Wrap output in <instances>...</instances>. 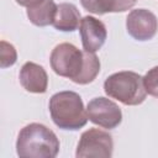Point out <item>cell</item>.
<instances>
[{"mask_svg": "<svg viewBox=\"0 0 158 158\" xmlns=\"http://www.w3.org/2000/svg\"><path fill=\"white\" fill-rule=\"evenodd\" d=\"M53 72L77 84L91 83L100 72V60L93 52L79 51L72 43H60L51 53Z\"/></svg>", "mask_w": 158, "mask_h": 158, "instance_id": "6da1fadb", "label": "cell"}, {"mask_svg": "<svg viewBox=\"0 0 158 158\" xmlns=\"http://www.w3.org/2000/svg\"><path fill=\"white\" fill-rule=\"evenodd\" d=\"M16 152L21 158H54L59 152V141L52 130L33 122L20 131Z\"/></svg>", "mask_w": 158, "mask_h": 158, "instance_id": "7a4b0ae2", "label": "cell"}, {"mask_svg": "<svg viewBox=\"0 0 158 158\" xmlns=\"http://www.w3.org/2000/svg\"><path fill=\"white\" fill-rule=\"evenodd\" d=\"M49 112L53 122L62 130H79L89 120L79 94L74 91H59L49 99Z\"/></svg>", "mask_w": 158, "mask_h": 158, "instance_id": "3957f363", "label": "cell"}, {"mask_svg": "<svg viewBox=\"0 0 158 158\" xmlns=\"http://www.w3.org/2000/svg\"><path fill=\"white\" fill-rule=\"evenodd\" d=\"M104 90L107 96L118 100L123 105H139L144 101L147 91L143 78L135 72L123 70L106 78Z\"/></svg>", "mask_w": 158, "mask_h": 158, "instance_id": "277c9868", "label": "cell"}, {"mask_svg": "<svg viewBox=\"0 0 158 158\" xmlns=\"http://www.w3.org/2000/svg\"><path fill=\"white\" fill-rule=\"evenodd\" d=\"M114 151L112 136L99 128H89L83 132L77 147L75 156L78 158L99 157L110 158Z\"/></svg>", "mask_w": 158, "mask_h": 158, "instance_id": "5b68a950", "label": "cell"}, {"mask_svg": "<svg viewBox=\"0 0 158 158\" xmlns=\"http://www.w3.org/2000/svg\"><path fill=\"white\" fill-rule=\"evenodd\" d=\"M86 112L89 120L104 128L112 130L122 121V112L117 104L106 98H94L88 102Z\"/></svg>", "mask_w": 158, "mask_h": 158, "instance_id": "8992f818", "label": "cell"}, {"mask_svg": "<svg viewBox=\"0 0 158 158\" xmlns=\"http://www.w3.org/2000/svg\"><path fill=\"white\" fill-rule=\"evenodd\" d=\"M126 28L131 37L137 41L152 40L158 30L156 15L147 9L132 10L126 17Z\"/></svg>", "mask_w": 158, "mask_h": 158, "instance_id": "52a82bcc", "label": "cell"}, {"mask_svg": "<svg viewBox=\"0 0 158 158\" xmlns=\"http://www.w3.org/2000/svg\"><path fill=\"white\" fill-rule=\"evenodd\" d=\"M79 32L81 37L83 48L86 52L95 53L96 51H99L107 37L105 25L93 16H85L81 19L79 25Z\"/></svg>", "mask_w": 158, "mask_h": 158, "instance_id": "ba28073f", "label": "cell"}, {"mask_svg": "<svg viewBox=\"0 0 158 158\" xmlns=\"http://www.w3.org/2000/svg\"><path fill=\"white\" fill-rule=\"evenodd\" d=\"M20 84L30 93L43 94L48 86V77L44 68L33 62H26L19 74Z\"/></svg>", "mask_w": 158, "mask_h": 158, "instance_id": "9c48e42d", "label": "cell"}, {"mask_svg": "<svg viewBox=\"0 0 158 158\" xmlns=\"http://www.w3.org/2000/svg\"><path fill=\"white\" fill-rule=\"evenodd\" d=\"M58 5L53 0H36L30 6H27L28 20L40 27L52 25L57 14Z\"/></svg>", "mask_w": 158, "mask_h": 158, "instance_id": "30bf717a", "label": "cell"}, {"mask_svg": "<svg viewBox=\"0 0 158 158\" xmlns=\"http://www.w3.org/2000/svg\"><path fill=\"white\" fill-rule=\"evenodd\" d=\"M80 21V12L77 6L70 2H62L58 5L57 14L52 25L58 31L72 32L79 27Z\"/></svg>", "mask_w": 158, "mask_h": 158, "instance_id": "8fae6325", "label": "cell"}, {"mask_svg": "<svg viewBox=\"0 0 158 158\" xmlns=\"http://www.w3.org/2000/svg\"><path fill=\"white\" fill-rule=\"evenodd\" d=\"M81 6L93 14L104 15L107 12H123L135 5V0H80Z\"/></svg>", "mask_w": 158, "mask_h": 158, "instance_id": "7c38bea8", "label": "cell"}, {"mask_svg": "<svg viewBox=\"0 0 158 158\" xmlns=\"http://www.w3.org/2000/svg\"><path fill=\"white\" fill-rule=\"evenodd\" d=\"M17 59V53L15 47L6 41H1V49H0V62L1 68H7L15 64Z\"/></svg>", "mask_w": 158, "mask_h": 158, "instance_id": "4fadbf2b", "label": "cell"}, {"mask_svg": "<svg viewBox=\"0 0 158 158\" xmlns=\"http://www.w3.org/2000/svg\"><path fill=\"white\" fill-rule=\"evenodd\" d=\"M143 84L147 94L158 98V65L149 69L143 77Z\"/></svg>", "mask_w": 158, "mask_h": 158, "instance_id": "5bb4252c", "label": "cell"}, {"mask_svg": "<svg viewBox=\"0 0 158 158\" xmlns=\"http://www.w3.org/2000/svg\"><path fill=\"white\" fill-rule=\"evenodd\" d=\"M36 0H16V2L19 4V5H21V6H30L32 2H35Z\"/></svg>", "mask_w": 158, "mask_h": 158, "instance_id": "9a60e30c", "label": "cell"}, {"mask_svg": "<svg viewBox=\"0 0 158 158\" xmlns=\"http://www.w3.org/2000/svg\"><path fill=\"white\" fill-rule=\"evenodd\" d=\"M135 1H136V0H135Z\"/></svg>", "mask_w": 158, "mask_h": 158, "instance_id": "2e32d148", "label": "cell"}]
</instances>
